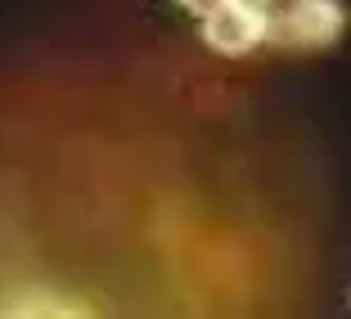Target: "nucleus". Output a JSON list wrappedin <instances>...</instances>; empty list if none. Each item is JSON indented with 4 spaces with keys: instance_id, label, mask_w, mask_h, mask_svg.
Masks as SVG:
<instances>
[{
    "instance_id": "obj_1",
    "label": "nucleus",
    "mask_w": 351,
    "mask_h": 319,
    "mask_svg": "<svg viewBox=\"0 0 351 319\" xmlns=\"http://www.w3.org/2000/svg\"><path fill=\"white\" fill-rule=\"evenodd\" d=\"M347 27V10L338 0H289L284 10H270L266 41L279 50H324Z\"/></svg>"
},
{
    "instance_id": "obj_3",
    "label": "nucleus",
    "mask_w": 351,
    "mask_h": 319,
    "mask_svg": "<svg viewBox=\"0 0 351 319\" xmlns=\"http://www.w3.org/2000/svg\"><path fill=\"white\" fill-rule=\"evenodd\" d=\"M180 5H185L189 14H198V18H207V14L217 10V5H226V0H180Z\"/></svg>"
},
{
    "instance_id": "obj_2",
    "label": "nucleus",
    "mask_w": 351,
    "mask_h": 319,
    "mask_svg": "<svg viewBox=\"0 0 351 319\" xmlns=\"http://www.w3.org/2000/svg\"><path fill=\"white\" fill-rule=\"evenodd\" d=\"M270 0H226L203 18V41L221 54H248L266 41Z\"/></svg>"
}]
</instances>
